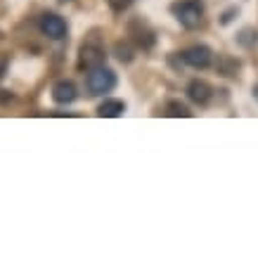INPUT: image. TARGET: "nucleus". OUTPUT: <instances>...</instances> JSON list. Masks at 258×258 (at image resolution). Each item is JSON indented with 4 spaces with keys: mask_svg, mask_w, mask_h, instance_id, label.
<instances>
[{
    "mask_svg": "<svg viewBox=\"0 0 258 258\" xmlns=\"http://www.w3.org/2000/svg\"><path fill=\"white\" fill-rule=\"evenodd\" d=\"M253 97H256V102H258V83L253 86Z\"/></svg>",
    "mask_w": 258,
    "mask_h": 258,
    "instance_id": "nucleus-14",
    "label": "nucleus"
},
{
    "mask_svg": "<svg viewBox=\"0 0 258 258\" xmlns=\"http://www.w3.org/2000/svg\"><path fill=\"white\" fill-rule=\"evenodd\" d=\"M114 52H116L118 62H123V64L133 62V47L128 45V43H116V45H114Z\"/></svg>",
    "mask_w": 258,
    "mask_h": 258,
    "instance_id": "nucleus-12",
    "label": "nucleus"
},
{
    "mask_svg": "<svg viewBox=\"0 0 258 258\" xmlns=\"http://www.w3.org/2000/svg\"><path fill=\"white\" fill-rule=\"evenodd\" d=\"M211 59H213V52H211V47H206V45H192L182 52V62L195 67V69H206L211 64Z\"/></svg>",
    "mask_w": 258,
    "mask_h": 258,
    "instance_id": "nucleus-4",
    "label": "nucleus"
},
{
    "mask_svg": "<svg viewBox=\"0 0 258 258\" xmlns=\"http://www.w3.org/2000/svg\"><path fill=\"white\" fill-rule=\"evenodd\" d=\"M76 97H79V93H76V86L71 81H57L55 88H52V100L57 104H71Z\"/></svg>",
    "mask_w": 258,
    "mask_h": 258,
    "instance_id": "nucleus-8",
    "label": "nucleus"
},
{
    "mask_svg": "<svg viewBox=\"0 0 258 258\" xmlns=\"http://www.w3.org/2000/svg\"><path fill=\"white\" fill-rule=\"evenodd\" d=\"M86 86H88V90H90V95L111 93V90L116 88V74L111 69H107L104 64H102V67H95V69H88Z\"/></svg>",
    "mask_w": 258,
    "mask_h": 258,
    "instance_id": "nucleus-2",
    "label": "nucleus"
},
{
    "mask_svg": "<svg viewBox=\"0 0 258 258\" xmlns=\"http://www.w3.org/2000/svg\"><path fill=\"white\" fill-rule=\"evenodd\" d=\"M125 111V104L121 100H104L97 107V116H102V118H116V116H121Z\"/></svg>",
    "mask_w": 258,
    "mask_h": 258,
    "instance_id": "nucleus-9",
    "label": "nucleus"
},
{
    "mask_svg": "<svg viewBox=\"0 0 258 258\" xmlns=\"http://www.w3.org/2000/svg\"><path fill=\"white\" fill-rule=\"evenodd\" d=\"M109 5L116 10V12H121V10H125L131 5V0H109Z\"/></svg>",
    "mask_w": 258,
    "mask_h": 258,
    "instance_id": "nucleus-13",
    "label": "nucleus"
},
{
    "mask_svg": "<svg viewBox=\"0 0 258 258\" xmlns=\"http://www.w3.org/2000/svg\"><path fill=\"white\" fill-rule=\"evenodd\" d=\"M173 15L178 19L185 29H197V26H202L204 22V5L199 0H180V3H173Z\"/></svg>",
    "mask_w": 258,
    "mask_h": 258,
    "instance_id": "nucleus-1",
    "label": "nucleus"
},
{
    "mask_svg": "<svg viewBox=\"0 0 258 258\" xmlns=\"http://www.w3.org/2000/svg\"><path fill=\"white\" fill-rule=\"evenodd\" d=\"M128 31H131L133 40L138 43V47H142V50H152V47H154V43H157L154 33L149 31L140 19H133V22L128 24Z\"/></svg>",
    "mask_w": 258,
    "mask_h": 258,
    "instance_id": "nucleus-6",
    "label": "nucleus"
},
{
    "mask_svg": "<svg viewBox=\"0 0 258 258\" xmlns=\"http://www.w3.org/2000/svg\"><path fill=\"white\" fill-rule=\"evenodd\" d=\"M166 116H171V118H189L192 116V111L187 109V104H182V102L178 100H171V102H166V111H164Z\"/></svg>",
    "mask_w": 258,
    "mask_h": 258,
    "instance_id": "nucleus-10",
    "label": "nucleus"
},
{
    "mask_svg": "<svg viewBox=\"0 0 258 258\" xmlns=\"http://www.w3.org/2000/svg\"><path fill=\"white\" fill-rule=\"evenodd\" d=\"M107 59L104 55V50L100 45H93V43H88V45L81 47V55H79V64L83 69H95V67H102Z\"/></svg>",
    "mask_w": 258,
    "mask_h": 258,
    "instance_id": "nucleus-5",
    "label": "nucleus"
},
{
    "mask_svg": "<svg viewBox=\"0 0 258 258\" xmlns=\"http://www.w3.org/2000/svg\"><path fill=\"white\" fill-rule=\"evenodd\" d=\"M218 64H220V74L223 76H235L237 69H239V62L237 59H232V57H218Z\"/></svg>",
    "mask_w": 258,
    "mask_h": 258,
    "instance_id": "nucleus-11",
    "label": "nucleus"
},
{
    "mask_svg": "<svg viewBox=\"0 0 258 258\" xmlns=\"http://www.w3.org/2000/svg\"><path fill=\"white\" fill-rule=\"evenodd\" d=\"M211 95H213V90H211V86H209L206 81H199V79L189 81V86H187V97L195 102V104H209Z\"/></svg>",
    "mask_w": 258,
    "mask_h": 258,
    "instance_id": "nucleus-7",
    "label": "nucleus"
},
{
    "mask_svg": "<svg viewBox=\"0 0 258 258\" xmlns=\"http://www.w3.org/2000/svg\"><path fill=\"white\" fill-rule=\"evenodd\" d=\"M40 31L47 38L62 40L67 36V22L59 15H55V12H45V15L40 17Z\"/></svg>",
    "mask_w": 258,
    "mask_h": 258,
    "instance_id": "nucleus-3",
    "label": "nucleus"
}]
</instances>
